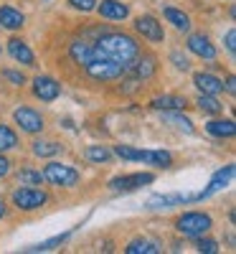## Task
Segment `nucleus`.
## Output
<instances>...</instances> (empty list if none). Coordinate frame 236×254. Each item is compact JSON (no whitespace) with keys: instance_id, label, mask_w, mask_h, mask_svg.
Here are the masks:
<instances>
[{"instance_id":"1","label":"nucleus","mask_w":236,"mask_h":254,"mask_svg":"<svg viewBox=\"0 0 236 254\" xmlns=\"http://www.w3.org/2000/svg\"><path fill=\"white\" fill-rule=\"evenodd\" d=\"M122 160H132V163H147V165H155V168H170L173 165V155L168 150H137V147L130 145H117L115 153Z\"/></svg>"},{"instance_id":"2","label":"nucleus","mask_w":236,"mask_h":254,"mask_svg":"<svg viewBox=\"0 0 236 254\" xmlns=\"http://www.w3.org/2000/svg\"><path fill=\"white\" fill-rule=\"evenodd\" d=\"M211 226H213V219L208 214H203V211H185L176 221V229L183 237H190V239H198V237L208 234Z\"/></svg>"},{"instance_id":"3","label":"nucleus","mask_w":236,"mask_h":254,"mask_svg":"<svg viewBox=\"0 0 236 254\" xmlns=\"http://www.w3.org/2000/svg\"><path fill=\"white\" fill-rule=\"evenodd\" d=\"M84 71L97 81H115V79H122L130 69L117 61H110V59H92L89 64H84Z\"/></svg>"},{"instance_id":"4","label":"nucleus","mask_w":236,"mask_h":254,"mask_svg":"<svg viewBox=\"0 0 236 254\" xmlns=\"http://www.w3.org/2000/svg\"><path fill=\"white\" fill-rule=\"evenodd\" d=\"M49 203V193L44 188H36V186H23L13 190V206L20 211H36L41 206Z\"/></svg>"},{"instance_id":"5","label":"nucleus","mask_w":236,"mask_h":254,"mask_svg":"<svg viewBox=\"0 0 236 254\" xmlns=\"http://www.w3.org/2000/svg\"><path fill=\"white\" fill-rule=\"evenodd\" d=\"M44 178L54 186H61V188H74L79 183V171L71 165H63V163H49L46 171H44Z\"/></svg>"},{"instance_id":"6","label":"nucleus","mask_w":236,"mask_h":254,"mask_svg":"<svg viewBox=\"0 0 236 254\" xmlns=\"http://www.w3.org/2000/svg\"><path fill=\"white\" fill-rule=\"evenodd\" d=\"M13 120L20 130L28 132V135H36V132L44 130V117H41V112H36L33 107H18L13 112Z\"/></svg>"},{"instance_id":"7","label":"nucleus","mask_w":236,"mask_h":254,"mask_svg":"<svg viewBox=\"0 0 236 254\" xmlns=\"http://www.w3.org/2000/svg\"><path fill=\"white\" fill-rule=\"evenodd\" d=\"M155 181L153 173H132V176H117L110 181V188L112 190H122V193H130V190H137L142 186H150Z\"/></svg>"},{"instance_id":"8","label":"nucleus","mask_w":236,"mask_h":254,"mask_svg":"<svg viewBox=\"0 0 236 254\" xmlns=\"http://www.w3.org/2000/svg\"><path fill=\"white\" fill-rule=\"evenodd\" d=\"M135 31H137L142 38L153 41V44H160V41L165 38L163 23H160L158 18H153V15H140V18L135 20Z\"/></svg>"},{"instance_id":"9","label":"nucleus","mask_w":236,"mask_h":254,"mask_svg":"<svg viewBox=\"0 0 236 254\" xmlns=\"http://www.w3.org/2000/svg\"><path fill=\"white\" fill-rule=\"evenodd\" d=\"M188 51L201 56V59H206V61H216V56H219L216 46H213L211 38L203 36V33H190L188 36Z\"/></svg>"},{"instance_id":"10","label":"nucleus","mask_w":236,"mask_h":254,"mask_svg":"<svg viewBox=\"0 0 236 254\" xmlns=\"http://www.w3.org/2000/svg\"><path fill=\"white\" fill-rule=\"evenodd\" d=\"M33 94L41 102H54L61 94V84L54 76H36L33 79Z\"/></svg>"},{"instance_id":"11","label":"nucleus","mask_w":236,"mask_h":254,"mask_svg":"<svg viewBox=\"0 0 236 254\" xmlns=\"http://www.w3.org/2000/svg\"><path fill=\"white\" fill-rule=\"evenodd\" d=\"M102 18L107 20H124L127 15H130V8H127L122 0H102V3H97V8Z\"/></svg>"},{"instance_id":"12","label":"nucleus","mask_w":236,"mask_h":254,"mask_svg":"<svg viewBox=\"0 0 236 254\" xmlns=\"http://www.w3.org/2000/svg\"><path fill=\"white\" fill-rule=\"evenodd\" d=\"M193 84H196V89L201 94H221L224 92V81L219 76H213L208 71H198L193 74Z\"/></svg>"},{"instance_id":"13","label":"nucleus","mask_w":236,"mask_h":254,"mask_svg":"<svg viewBox=\"0 0 236 254\" xmlns=\"http://www.w3.org/2000/svg\"><path fill=\"white\" fill-rule=\"evenodd\" d=\"M8 54H10L15 61L26 64V66H36V56H33V51L28 49L26 41H20V38H10V41H8Z\"/></svg>"},{"instance_id":"14","label":"nucleus","mask_w":236,"mask_h":254,"mask_svg":"<svg viewBox=\"0 0 236 254\" xmlns=\"http://www.w3.org/2000/svg\"><path fill=\"white\" fill-rule=\"evenodd\" d=\"M234 171H236L234 165H226V168H221V171H219L216 176L211 178L208 188H206V190H201V193H196V198H206V196H211V193H216V190L226 188V186H229V181L234 178Z\"/></svg>"},{"instance_id":"15","label":"nucleus","mask_w":236,"mask_h":254,"mask_svg":"<svg viewBox=\"0 0 236 254\" xmlns=\"http://www.w3.org/2000/svg\"><path fill=\"white\" fill-rule=\"evenodd\" d=\"M0 26L8 28V31H18V28L26 26V15L15 8H10V5H0Z\"/></svg>"},{"instance_id":"16","label":"nucleus","mask_w":236,"mask_h":254,"mask_svg":"<svg viewBox=\"0 0 236 254\" xmlns=\"http://www.w3.org/2000/svg\"><path fill=\"white\" fill-rule=\"evenodd\" d=\"M130 69L135 71V76H137L140 81H145V79H150V76L155 74L158 64H155L153 56H140V54H137V59L132 61V66H130Z\"/></svg>"},{"instance_id":"17","label":"nucleus","mask_w":236,"mask_h":254,"mask_svg":"<svg viewBox=\"0 0 236 254\" xmlns=\"http://www.w3.org/2000/svg\"><path fill=\"white\" fill-rule=\"evenodd\" d=\"M150 104H153V110L170 112V110H183L188 102H185V97H178V94H163V97H155Z\"/></svg>"},{"instance_id":"18","label":"nucleus","mask_w":236,"mask_h":254,"mask_svg":"<svg viewBox=\"0 0 236 254\" xmlns=\"http://www.w3.org/2000/svg\"><path fill=\"white\" fill-rule=\"evenodd\" d=\"M127 254H160V244L153 242V239H145V237H137L132 239L130 244L124 247Z\"/></svg>"},{"instance_id":"19","label":"nucleus","mask_w":236,"mask_h":254,"mask_svg":"<svg viewBox=\"0 0 236 254\" xmlns=\"http://www.w3.org/2000/svg\"><path fill=\"white\" fill-rule=\"evenodd\" d=\"M206 130L213 137H234L236 135V125H234V120H211L206 125Z\"/></svg>"},{"instance_id":"20","label":"nucleus","mask_w":236,"mask_h":254,"mask_svg":"<svg viewBox=\"0 0 236 254\" xmlns=\"http://www.w3.org/2000/svg\"><path fill=\"white\" fill-rule=\"evenodd\" d=\"M163 15H165L168 23H173V28H178V31H190V18H188L183 10H178V8H173V5H165V8H163Z\"/></svg>"},{"instance_id":"21","label":"nucleus","mask_w":236,"mask_h":254,"mask_svg":"<svg viewBox=\"0 0 236 254\" xmlns=\"http://www.w3.org/2000/svg\"><path fill=\"white\" fill-rule=\"evenodd\" d=\"M31 150H33V155H38V158H51V155H59V153H61V145L54 142V140H36V142L31 145Z\"/></svg>"},{"instance_id":"22","label":"nucleus","mask_w":236,"mask_h":254,"mask_svg":"<svg viewBox=\"0 0 236 254\" xmlns=\"http://www.w3.org/2000/svg\"><path fill=\"white\" fill-rule=\"evenodd\" d=\"M198 110L206 115H221L224 112V104L216 99V94H198Z\"/></svg>"},{"instance_id":"23","label":"nucleus","mask_w":236,"mask_h":254,"mask_svg":"<svg viewBox=\"0 0 236 254\" xmlns=\"http://www.w3.org/2000/svg\"><path fill=\"white\" fill-rule=\"evenodd\" d=\"M89 163H110L112 160V150H107L104 145H89L87 150H84Z\"/></svg>"},{"instance_id":"24","label":"nucleus","mask_w":236,"mask_h":254,"mask_svg":"<svg viewBox=\"0 0 236 254\" xmlns=\"http://www.w3.org/2000/svg\"><path fill=\"white\" fill-rule=\"evenodd\" d=\"M163 117H165V122H170V125H176L178 130H183L185 135H193V122H190L188 117L178 115V110H170V112H165Z\"/></svg>"},{"instance_id":"25","label":"nucleus","mask_w":236,"mask_h":254,"mask_svg":"<svg viewBox=\"0 0 236 254\" xmlns=\"http://www.w3.org/2000/svg\"><path fill=\"white\" fill-rule=\"evenodd\" d=\"M13 147H18V135H15V130H10L8 125H0V153L13 150Z\"/></svg>"},{"instance_id":"26","label":"nucleus","mask_w":236,"mask_h":254,"mask_svg":"<svg viewBox=\"0 0 236 254\" xmlns=\"http://www.w3.org/2000/svg\"><path fill=\"white\" fill-rule=\"evenodd\" d=\"M18 181H20V186H41L46 178H44V173H41V171H31V168H23V171L18 173Z\"/></svg>"},{"instance_id":"27","label":"nucleus","mask_w":236,"mask_h":254,"mask_svg":"<svg viewBox=\"0 0 236 254\" xmlns=\"http://www.w3.org/2000/svg\"><path fill=\"white\" fill-rule=\"evenodd\" d=\"M71 237V231H66V234H59V237H54V239H49V242H41V244H36V247H28V252H51L54 247H59V244H63Z\"/></svg>"},{"instance_id":"28","label":"nucleus","mask_w":236,"mask_h":254,"mask_svg":"<svg viewBox=\"0 0 236 254\" xmlns=\"http://www.w3.org/2000/svg\"><path fill=\"white\" fill-rule=\"evenodd\" d=\"M97 3H99V0H69V5L74 10H81V13H92L97 8Z\"/></svg>"},{"instance_id":"29","label":"nucleus","mask_w":236,"mask_h":254,"mask_svg":"<svg viewBox=\"0 0 236 254\" xmlns=\"http://www.w3.org/2000/svg\"><path fill=\"white\" fill-rule=\"evenodd\" d=\"M196 249H198V252H206V254H216V252H219V244L213 242V239H201V237H198Z\"/></svg>"},{"instance_id":"30","label":"nucleus","mask_w":236,"mask_h":254,"mask_svg":"<svg viewBox=\"0 0 236 254\" xmlns=\"http://www.w3.org/2000/svg\"><path fill=\"white\" fill-rule=\"evenodd\" d=\"M170 61H173L176 69H180V71H188V69H190V61H188L180 51H173V54H170Z\"/></svg>"},{"instance_id":"31","label":"nucleus","mask_w":236,"mask_h":254,"mask_svg":"<svg viewBox=\"0 0 236 254\" xmlns=\"http://www.w3.org/2000/svg\"><path fill=\"white\" fill-rule=\"evenodd\" d=\"M3 76H5L10 84H15V87H20V84H26V76L20 74V71H13V69H5V71H3Z\"/></svg>"},{"instance_id":"32","label":"nucleus","mask_w":236,"mask_h":254,"mask_svg":"<svg viewBox=\"0 0 236 254\" xmlns=\"http://www.w3.org/2000/svg\"><path fill=\"white\" fill-rule=\"evenodd\" d=\"M8 173H10V160L0 153V178H5Z\"/></svg>"},{"instance_id":"33","label":"nucleus","mask_w":236,"mask_h":254,"mask_svg":"<svg viewBox=\"0 0 236 254\" xmlns=\"http://www.w3.org/2000/svg\"><path fill=\"white\" fill-rule=\"evenodd\" d=\"M226 49H229L231 54L236 51V31H234V28H231V31L226 33Z\"/></svg>"},{"instance_id":"34","label":"nucleus","mask_w":236,"mask_h":254,"mask_svg":"<svg viewBox=\"0 0 236 254\" xmlns=\"http://www.w3.org/2000/svg\"><path fill=\"white\" fill-rule=\"evenodd\" d=\"M224 87H226V92H229V94H234V92H236V79H234V76H229Z\"/></svg>"},{"instance_id":"35","label":"nucleus","mask_w":236,"mask_h":254,"mask_svg":"<svg viewBox=\"0 0 236 254\" xmlns=\"http://www.w3.org/2000/svg\"><path fill=\"white\" fill-rule=\"evenodd\" d=\"M3 216H5V201L0 198V219H3Z\"/></svg>"}]
</instances>
